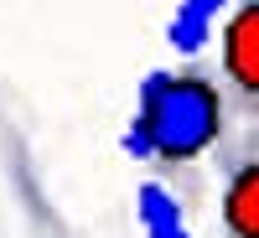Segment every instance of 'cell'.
I'll list each match as a JSON object with an SVG mask.
<instances>
[{
    "label": "cell",
    "instance_id": "7a4b0ae2",
    "mask_svg": "<svg viewBox=\"0 0 259 238\" xmlns=\"http://www.w3.org/2000/svg\"><path fill=\"white\" fill-rule=\"evenodd\" d=\"M212 36H218V68L228 99L244 114H259V0H233Z\"/></svg>",
    "mask_w": 259,
    "mask_h": 238
},
{
    "label": "cell",
    "instance_id": "3957f363",
    "mask_svg": "<svg viewBox=\"0 0 259 238\" xmlns=\"http://www.w3.org/2000/svg\"><path fill=\"white\" fill-rule=\"evenodd\" d=\"M218 223H223V238H259V145H244L228 161Z\"/></svg>",
    "mask_w": 259,
    "mask_h": 238
},
{
    "label": "cell",
    "instance_id": "277c9868",
    "mask_svg": "<svg viewBox=\"0 0 259 238\" xmlns=\"http://www.w3.org/2000/svg\"><path fill=\"white\" fill-rule=\"evenodd\" d=\"M228 6H233V0H182V6L171 11V21H166V41H171V52L197 57V52L207 47V36L218 31V21H223Z\"/></svg>",
    "mask_w": 259,
    "mask_h": 238
},
{
    "label": "cell",
    "instance_id": "5b68a950",
    "mask_svg": "<svg viewBox=\"0 0 259 238\" xmlns=\"http://www.w3.org/2000/svg\"><path fill=\"white\" fill-rule=\"evenodd\" d=\"M135 218H140V233L145 238H197L187 228L182 202L171 197L161 181H140L135 186Z\"/></svg>",
    "mask_w": 259,
    "mask_h": 238
},
{
    "label": "cell",
    "instance_id": "6da1fadb",
    "mask_svg": "<svg viewBox=\"0 0 259 238\" xmlns=\"http://www.w3.org/2000/svg\"><path fill=\"white\" fill-rule=\"evenodd\" d=\"M228 124V93L202 68H156L140 78L135 119L124 129V150L135 161L161 166H192L223 140Z\"/></svg>",
    "mask_w": 259,
    "mask_h": 238
}]
</instances>
